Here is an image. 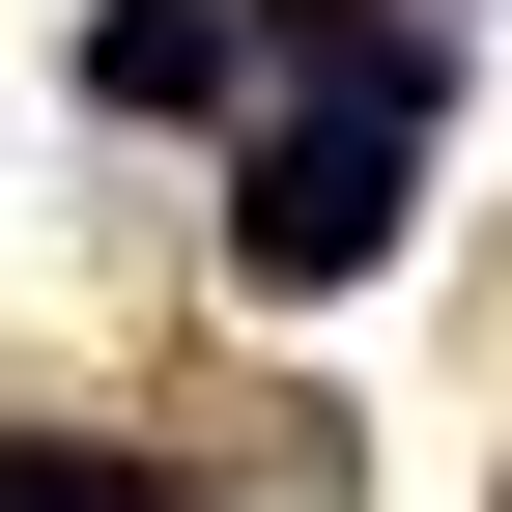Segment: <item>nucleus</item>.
Returning a JSON list of instances; mask_svg holds the SVG:
<instances>
[{"mask_svg":"<svg viewBox=\"0 0 512 512\" xmlns=\"http://www.w3.org/2000/svg\"><path fill=\"white\" fill-rule=\"evenodd\" d=\"M399 171H427V114H313V86H285L256 171H228V285H285V313L370 285V256H399Z\"/></svg>","mask_w":512,"mask_h":512,"instance_id":"f257e3e1","label":"nucleus"},{"mask_svg":"<svg viewBox=\"0 0 512 512\" xmlns=\"http://www.w3.org/2000/svg\"><path fill=\"white\" fill-rule=\"evenodd\" d=\"M228 86H256L228 0H86V114H228Z\"/></svg>","mask_w":512,"mask_h":512,"instance_id":"f03ea898","label":"nucleus"},{"mask_svg":"<svg viewBox=\"0 0 512 512\" xmlns=\"http://www.w3.org/2000/svg\"><path fill=\"white\" fill-rule=\"evenodd\" d=\"M285 86L313 114H427V0H285Z\"/></svg>","mask_w":512,"mask_h":512,"instance_id":"7ed1b4c3","label":"nucleus"},{"mask_svg":"<svg viewBox=\"0 0 512 512\" xmlns=\"http://www.w3.org/2000/svg\"><path fill=\"white\" fill-rule=\"evenodd\" d=\"M0 512H171L143 456H57V427H29V456H0Z\"/></svg>","mask_w":512,"mask_h":512,"instance_id":"20e7f679","label":"nucleus"}]
</instances>
